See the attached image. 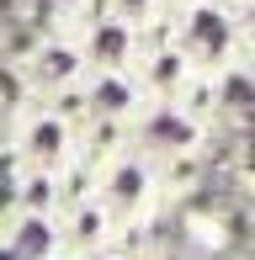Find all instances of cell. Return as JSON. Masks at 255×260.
I'll return each instance as SVG.
<instances>
[{"label": "cell", "instance_id": "1", "mask_svg": "<svg viewBox=\"0 0 255 260\" xmlns=\"http://www.w3.org/2000/svg\"><path fill=\"white\" fill-rule=\"evenodd\" d=\"M6 154L16 165H38V170H64L80 154V127L69 122L53 101L43 96H21L16 112H11V138Z\"/></svg>", "mask_w": 255, "mask_h": 260}, {"label": "cell", "instance_id": "8", "mask_svg": "<svg viewBox=\"0 0 255 260\" xmlns=\"http://www.w3.org/2000/svg\"><path fill=\"white\" fill-rule=\"evenodd\" d=\"M234 75L245 80V85L255 90V43H245V48H239V58H234Z\"/></svg>", "mask_w": 255, "mask_h": 260}, {"label": "cell", "instance_id": "6", "mask_svg": "<svg viewBox=\"0 0 255 260\" xmlns=\"http://www.w3.org/2000/svg\"><path fill=\"white\" fill-rule=\"evenodd\" d=\"M107 11H112L117 21H128V27L144 32V27H154V21L165 16L170 6H165V0H107Z\"/></svg>", "mask_w": 255, "mask_h": 260}, {"label": "cell", "instance_id": "9", "mask_svg": "<svg viewBox=\"0 0 255 260\" xmlns=\"http://www.w3.org/2000/svg\"><path fill=\"white\" fill-rule=\"evenodd\" d=\"M165 6H192V0H165Z\"/></svg>", "mask_w": 255, "mask_h": 260}, {"label": "cell", "instance_id": "4", "mask_svg": "<svg viewBox=\"0 0 255 260\" xmlns=\"http://www.w3.org/2000/svg\"><path fill=\"white\" fill-rule=\"evenodd\" d=\"M80 53H85V69H133L138 53H144V32L128 27L117 16H101V21H85L75 32Z\"/></svg>", "mask_w": 255, "mask_h": 260}, {"label": "cell", "instance_id": "7", "mask_svg": "<svg viewBox=\"0 0 255 260\" xmlns=\"http://www.w3.org/2000/svg\"><path fill=\"white\" fill-rule=\"evenodd\" d=\"M234 27H239L245 43H255V0H239V6H234Z\"/></svg>", "mask_w": 255, "mask_h": 260}, {"label": "cell", "instance_id": "2", "mask_svg": "<svg viewBox=\"0 0 255 260\" xmlns=\"http://www.w3.org/2000/svg\"><path fill=\"white\" fill-rule=\"evenodd\" d=\"M96 197H101V207L117 218V229H144L149 212H154L160 197H165L160 191V165L138 144H128L122 154L96 165Z\"/></svg>", "mask_w": 255, "mask_h": 260}, {"label": "cell", "instance_id": "5", "mask_svg": "<svg viewBox=\"0 0 255 260\" xmlns=\"http://www.w3.org/2000/svg\"><path fill=\"white\" fill-rule=\"evenodd\" d=\"M149 106L144 85L133 69H85V112L112 117V122H138V112Z\"/></svg>", "mask_w": 255, "mask_h": 260}, {"label": "cell", "instance_id": "3", "mask_svg": "<svg viewBox=\"0 0 255 260\" xmlns=\"http://www.w3.org/2000/svg\"><path fill=\"white\" fill-rule=\"evenodd\" d=\"M170 38L186 48V58L197 69H234L239 48H245V38H239L234 27V11L224 6V0H192V6H170Z\"/></svg>", "mask_w": 255, "mask_h": 260}]
</instances>
